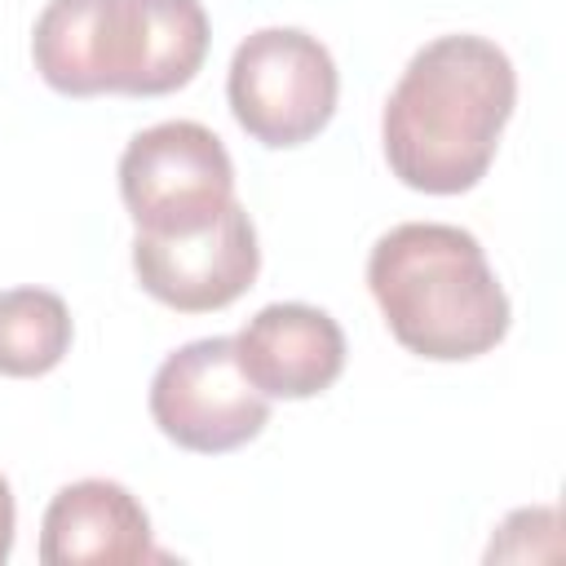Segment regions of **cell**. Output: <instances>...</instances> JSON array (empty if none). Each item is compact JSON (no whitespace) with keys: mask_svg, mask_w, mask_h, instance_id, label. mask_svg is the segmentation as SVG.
I'll use <instances>...</instances> for the list:
<instances>
[{"mask_svg":"<svg viewBox=\"0 0 566 566\" xmlns=\"http://www.w3.org/2000/svg\"><path fill=\"white\" fill-rule=\"evenodd\" d=\"M517 102V75L486 35H438L398 75L380 142L394 177L424 195L473 190Z\"/></svg>","mask_w":566,"mask_h":566,"instance_id":"6da1fadb","label":"cell"},{"mask_svg":"<svg viewBox=\"0 0 566 566\" xmlns=\"http://www.w3.org/2000/svg\"><path fill=\"white\" fill-rule=\"evenodd\" d=\"M208 40L199 0H49L31 31V62L66 97H159L199 75Z\"/></svg>","mask_w":566,"mask_h":566,"instance_id":"7a4b0ae2","label":"cell"},{"mask_svg":"<svg viewBox=\"0 0 566 566\" xmlns=\"http://www.w3.org/2000/svg\"><path fill=\"white\" fill-rule=\"evenodd\" d=\"M367 287L394 340L433 363H464L509 332V296L482 243L447 221H402L376 239Z\"/></svg>","mask_w":566,"mask_h":566,"instance_id":"3957f363","label":"cell"},{"mask_svg":"<svg viewBox=\"0 0 566 566\" xmlns=\"http://www.w3.org/2000/svg\"><path fill=\"white\" fill-rule=\"evenodd\" d=\"M340 75L327 44L301 27L252 31L226 75V97L239 128L261 146H301L336 115Z\"/></svg>","mask_w":566,"mask_h":566,"instance_id":"277c9868","label":"cell"},{"mask_svg":"<svg viewBox=\"0 0 566 566\" xmlns=\"http://www.w3.org/2000/svg\"><path fill=\"white\" fill-rule=\"evenodd\" d=\"M119 195L137 234H195L234 203V164L212 128L164 119L124 146Z\"/></svg>","mask_w":566,"mask_h":566,"instance_id":"5b68a950","label":"cell"},{"mask_svg":"<svg viewBox=\"0 0 566 566\" xmlns=\"http://www.w3.org/2000/svg\"><path fill=\"white\" fill-rule=\"evenodd\" d=\"M150 420L168 442L221 455L270 424V398L239 371L234 336H203L159 363L150 380Z\"/></svg>","mask_w":566,"mask_h":566,"instance_id":"8992f818","label":"cell"},{"mask_svg":"<svg viewBox=\"0 0 566 566\" xmlns=\"http://www.w3.org/2000/svg\"><path fill=\"white\" fill-rule=\"evenodd\" d=\"M133 270H137V283L177 314L226 310L252 287L261 270L256 226L248 208L234 199L212 226L195 234H168V239L137 234Z\"/></svg>","mask_w":566,"mask_h":566,"instance_id":"52a82bcc","label":"cell"},{"mask_svg":"<svg viewBox=\"0 0 566 566\" xmlns=\"http://www.w3.org/2000/svg\"><path fill=\"white\" fill-rule=\"evenodd\" d=\"M234 358L265 398H314L345 371V332L318 305L274 301L239 327Z\"/></svg>","mask_w":566,"mask_h":566,"instance_id":"ba28073f","label":"cell"},{"mask_svg":"<svg viewBox=\"0 0 566 566\" xmlns=\"http://www.w3.org/2000/svg\"><path fill=\"white\" fill-rule=\"evenodd\" d=\"M40 562L80 566V562H168L150 539V517L137 495L111 478H80L62 486L40 522Z\"/></svg>","mask_w":566,"mask_h":566,"instance_id":"9c48e42d","label":"cell"},{"mask_svg":"<svg viewBox=\"0 0 566 566\" xmlns=\"http://www.w3.org/2000/svg\"><path fill=\"white\" fill-rule=\"evenodd\" d=\"M71 310L49 287L0 292V376H44L71 349Z\"/></svg>","mask_w":566,"mask_h":566,"instance_id":"30bf717a","label":"cell"},{"mask_svg":"<svg viewBox=\"0 0 566 566\" xmlns=\"http://www.w3.org/2000/svg\"><path fill=\"white\" fill-rule=\"evenodd\" d=\"M13 531H18V509H13L9 478L0 473V566H4V562H9V553H13Z\"/></svg>","mask_w":566,"mask_h":566,"instance_id":"8fae6325","label":"cell"}]
</instances>
